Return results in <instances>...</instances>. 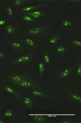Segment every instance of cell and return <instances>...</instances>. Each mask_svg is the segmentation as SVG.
Wrapping results in <instances>:
<instances>
[{
    "mask_svg": "<svg viewBox=\"0 0 81 123\" xmlns=\"http://www.w3.org/2000/svg\"><path fill=\"white\" fill-rule=\"evenodd\" d=\"M32 59V55L31 54H24L18 56L13 60L10 62L11 64L22 65L26 64L31 62Z\"/></svg>",
    "mask_w": 81,
    "mask_h": 123,
    "instance_id": "cell-1",
    "label": "cell"
},
{
    "mask_svg": "<svg viewBox=\"0 0 81 123\" xmlns=\"http://www.w3.org/2000/svg\"><path fill=\"white\" fill-rule=\"evenodd\" d=\"M20 87L25 89H35L38 88V84L34 79L30 78H25L18 84Z\"/></svg>",
    "mask_w": 81,
    "mask_h": 123,
    "instance_id": "cell-2",
    "label": "cell"
},
{
    "mask_svg": "<svg viewBox=\"0 0 81 123\" xmlns=\"http://www.w3.org/2000/svg\"><path fill=\"white\" fill-rule=\"evenodd\" d=\"M25 77L23 74L20 73L13 72L8 76L7 77V80L9 82L12 84L18 85L21 82Z\"/></svg>",
    "mask_w": 81,
    "mask_h": 123,
    "instance_id": "cell-3",
    "label": "cell"
},
{
    "mask_svg": "<svg viewBox=\"0 0 81 123\" xmlns=\"http://www.w3.org/2000/svg\"><path fill=\"white\" fill-rule=\"evenodd\" d=\"M44 29L42 27L35 26L31 27L27 31L28 34L31 37H35L40 35L43 32Z\"/></svg>",
    "mask_w": 81,
    "mask_h": 123,
    "instance_id": "cell-4",
    "label": "cell"
},
{
    "mask_svg": "<svg viewBox=\"0 0 81 123\" xmlns=\"http://www.w3.org/2000/svg\"><path fill=\"white\" fill-rule=\"evenodd\" d=\"M10 45L12 49L15 50H19L25 48V46L18 39L10 42Z\"/></svg>",
    "mask_w": 81,
    "mask_h": 123,
    "instance_id": "cell-5",
    "label": "cell"
},
{
    "mask_svg": "<svg viewBox=\"0 0 81 123\" xmlns=\"http://www.w3.org/2000/svg\"><path fill=\"white\" fill-rule=\"evenodd\" d=\"M24 14L30 15L32 17L34 18V19L38 18L45 15L44 12H43V11L40 10H35L28 12L24 13Z\"/></svg>",
    "mask_w": 81,
    "mask_h": 123,
    "instance_id": "cell-6",
    "label": "cell"
},
{
    "mask_svg": "<svg viewBox=\"0 0 81 123\" xmlns=\"http://www.w3.org/2000/svg\"><path fill=\"white\" fill-rule=\"evenodd\" d=\"M19 41L22 43L24 46L30 47H35L36 46V43L31 38H28L23 39L19 40Z\"/></svg>",
    "mask_w": 81,
    "mask_h": 123,
    "instance_id": "cell-7",
    "label": "cell"
},
{
    "mask_svg": "<svg viewBox=\"0 0 81 123\" xmlns=\"http://www.w3.org/2000/svg\"><path fill=\"white\" fill-rule=\"evenodd\" d=\"M18 27L12 24H9L6 25L5 27V32L7 34H14L17 32Z\"/></svg>",
    "mask_w": 81,
    "mask_h": 123,
    "instance_id": "cell-8",
    "label": "cell"
},
{
    "mask_svg": "<svg viewBox=\"0 0 81 123\" xmlns=\"http://www.w3.org/2000/svg\"><path fill=\"white\" fill-rule=\"evenodd\" d=\"M71 70L69 67H66L60 73L59 77L61 79H67L70 75Z\"/></svg>",
    "mask_w": 81,
    "mask_h": 123,
    "instance_id": "cell-9",
    "label": "cell"
},
{
    "mask_svg": "<svg viewBox=\"0 0 81 123\" xmlns=\"http://www.w3.org/2000/svg\"><path fill=\"white\" fill-rule=\"evenodd\" d=\"M68 98L76 102L81 104V97L80 94L74 92H71L69 94Z\"/></svg>",
    "mask_w": 81,
    "mask_h": 123,
    "instance_id": "cell-10",
    "label": "cell"
},
{
    "mask_svg": "<svg viewBox=\"0 0 81 123\" xmlns=\"http://www.w3.org/2000/svg\"><path fill=\"white\" fill-rule=\"evenodd\" d=\"M42 6H30L27 7H24L22 8L21 9L19 10V12H29L33 11L38 8H40L42 7Z\"/></svg>",
    "mask_w": 81,
    "mask_h": 123,
    "instance_id": "cell-11",
    "label": "cell"
},
{
    "mask_svg": "<svg viewBox=\"0 0 81 123\" xmlns=\"http://www.w3.org/2000/svg\"><path fill=\"white\" fill-rule=\"evenodd\" d=\"M37 70L40 77H42L45 71V63L43 61H40L38 62Z\"/></svg>",
    "mask_w": 81,
    "mask_h": 123,
    "instance_id": "cell-12",
    "label": "cell"
},
{
    "mask_svg": "<svg viewBox=\"0 0 81 123\" xmlns=\"http://www.w3.org/2000/svg\"><path fill=\"white\" fill-rule=\"evenodd\" d=\"M30 94L31 95L36 97H43L46 98H48V96L45 94L43 92H41L39 90H33L30 91Z\"/></svg>",
    "mask_w": 81,
    "mask_h": 123,
    "instance_id": "cell-13",
    "label": "cell"
},
{
    "mask_svg": "<svg viewBox=\"0 0 81 123\" xmlns=\"http://www.w3.org/2000/svg\"><path fill=\"white\" fill-rule=\"evenodd\" d=\"M3 90L8 94L14 96L17 95V92L14 88L10 86H5L3 87Z\"/></svg>",
    "mask_w": 81,
    "mask_h": 123,
    "instance_id": "cell-14",
    "label": "cell"
},
{
    "mask_svg": "<svg viewBox=\"0 0 81 123\" xmlns=\"http://www.w3.org/2000/svg\"><path fill=\"white\" fill-rule=\"evenodd\" d=\"M22 102L23 105L28 108H31L32 105V99L29 97H24L22 99Z\"/></svg>",
    "mask_w": 81,
    "mask_h": 123,
    "instance_id": "cell-15",
    "label": "cell"
},
{
    "mask_svg": "<svg viewBox=\"0 0 81 123\" xmlns=\"http://www.w3.org/2000/svg\"><path fill=\"white\" fill-rule=\"evenodd\" d=\"M33 119L35 121L39 123H43L47 121V118L42 115H35L33 117Z\"/></svg>",
    "mask_w": 81,
    "mask_h": 123,
    "instance_id": "cell-16",
    "label": "cell"
},
{
    "mask_svg": "<svg viewBox=\"0 0 81 123\" xmlns=\"http://www.w3.org/2000/svg\"><path fill=\"white\" fill-rule=\"evenodd\" d=\"M4 10L9 17H13L14 16L15 13H14L13 7L12 6H6L4 8Z\"/></svg>",
    "mask_w": 81,
    "mask_h": 123,
    "instance_id": "cell-17",
    "label": "cell"
},
{
    "mask_svg": "<svg viewBox=\"0 0 81 123\" xmlns=\"http://www.w3.org/2000/svg\"><path fill=\"white\" fill-rule=\"evenodd\" d=\"M22 19L23 21L27 23H34L35 22V19L32 18L30 15L26 14H24L22 16Z\"/></svg>",
    "mask_w": 81,
    "mask_h": 123,
    "instance_id": "cell-18",
    "label": "cell"
},
{
    "mask_svg": "<svg viewBox=\"0 0 81 123\" xmlns=\"http://www.w3.org/2000/svg\"><path fill=\"white\" fill-rule=\"evenodd\" d=\"M43 61L45 63H47V64H50L51 63V59L49 54L47 52H43Z\"/></svg>",
    "mask_w": 81,
    "mask_h": 123,
    "instance_id": "cell-19",
    "label": "cell"
},
{
    "mask_svg": "<svg viewBox=\"0 0 81 123\" xmlns=\"http://www.w3.org/2000/svg\"><path fill=\"white\" fill-rule=\"evenodd\" d=\"M14 113L11 108H9L4 112L3 116L5 118H10L14 117Z\"/></svg>",
    "mask_w": 81,
    "mask_h": 123,
    "instance_id": "cell-20",
    "label": "cell"
},
{
    "mask_svg": "<svg viewBox=\"0 0 81 123\" xmlns=\"http://www.w3.org/2000/svg\"><path fill=\"white\" fill-rule=\"evenodd\" d=\"M66 47L64 45H60L55 48V52L59 54L65 53L66 51Z\"/></svg>",
    "mask_w": 81,
    "mask_h": 123,
    "instance_id": "cell-21",
    "label": "cell"
},
{
    "mask_svg": "<svg viewBox=\"0 0 81 123\" xmlns=\"http://www.w3.org/2000/svg\"><path fill=\"white\" fill-rule=\"evenodd\" d=\"M73 22L70 19H66L64 20L62 22V26L63 27H69L72 25Z\"/></svg>",
    "mask_w": 81,
    "mask_h": 123,
    "instance_id": "cell-22",
    "label": "cell"
},
{
    "mask_svg": "<svg viewBox=\"0 0 81 123\" xmlns=\"http://www.w3.org/2000/svg\"><path fill=\"white\" fill-rule=\"evenodd\" d=\"M59 40V37L58 36H53L49 38L48 40L49 43L51 45H54L58 42Z\"/></svg>",
    "mask_w": 81,
    "mask_h": 123,
    "instance_id": "cell-23",
    "label": "cell"
},
{
    "mask_svg": "<svg viewBox=\"0 0 81 123\" xmlns=\"http://www.w3.org/2000/svg\"><path fill=\"white\" fill-rule=\"evenodd\" d=\"M28 1V0H15L12 1V4L14 6H18L24 3H27Z\"/></svg>",
    "mask_w": 81,
    "mask_h": 123,
    "instance_id": "cell-24",
    "label": "cell"
},
{
    "mask_svg": "<svg viewBox=\"0 0 81 123\" xmlns=\"http://www.w3.org/2000/svg\"><path fill=\"white\" fill-rule=\"evenodd\" d=\"M81 64L80 63L77 67H76L75 70V73L76 75L78 77L81 76Z\"/></svg>",
    "mask_w": 81,
    "mask_h": 123,
    "instance_id": "cell-25",
    "label": "cell"
},
{
    "mask_svg": "<svg viewBox=\"0 0 81 123\" xmlns=\"http://www.w3.org/2000/svg\"><path fill=\"white\" fill-rule=\"evenodd\" d=\"M72 43L73 44V45L75 46L80 47H81V39H76L73 40V41H72Z\"/></svg>",
    "mask_w": 81,
    "mask_h": 123,
    "instance_id": "cell-26",
    "label": "cell"
},
{
    "mask_svg": "<svg viewBox=\"0 0 81 123\" xmlns=\"http://www.w3.org/2000/svg\"><path fill=\"white\" fill-rule=\"evenodd\" d=\"M7 21L5 20H0V26H3L6 24Z\"/></svg>",
    "mask_w": 81,
    "mask_h": 123,
    "instance_id": "cell-27",
    "label": "cell"
},
{
    "mask_svg": "<svg viewBox=\"0 0 81 123\" xmlns=\"http://www.w3.org/2000/svg\"><path fill=\"white\" fill-rule=\"evenodd\" d=\"M5 56V53L2 51H0V60L4 59Z\"/></svg>",
    "mask_w": 81,
    "mask_h": 123,
    "instance_id": "cell-28",
    "label": "cell"
},
{
    "mask_svg": "<svg viewBox=\"0 0 81 123\" xmlns=\"http://www.w3.org/2000/svg\"><path fill=\"white\" fill-rule=\"evenodd\" d=\"M61 123H71L70 120H69V119H65L63 120L61 122Z\"/></svg>",
    "mask_w": 81,
    "mask_h": 123,
    "instance_id": "cell-29",
    "label": "cell"
},
{
    "mask_svg": "<svg viewBox=\"0 0 81 123\" xmlns=\"http://www.w3.org/2000/svg\"><path fill=\"white\" fill-rule=\"evenodd\" d=\"M3 123V120L1 119H0V123Z\"/></svg>",
    "mask_w": 81,
    "mask_h": 123,
    "instance_id": "cell-30",
    "label": "cell"
}]
</instances>
